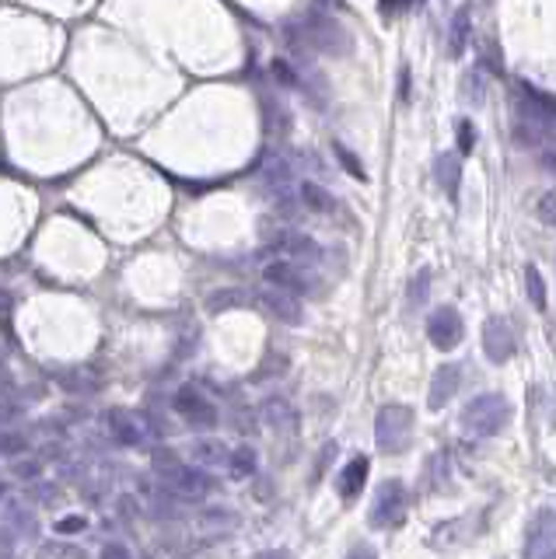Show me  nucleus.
Here are the masks:
<instances>
[{
  "instance_id": "15",
  "label": "nucleus",
  "mask_w": 556,
  "mask_h": 559,
  "mask_svg": "<svg viewBox=\"0 0 556 559\" xmlns=\"http://www.w3.org/2000/svg\"><path fill=\"white\" fill-rule=\"evenodd\" d=\"M109 434L120 440V444H126V447H133V444H140V430H137V423L126 416V413H109Z\"/></svg>"
},
{
  "instance_id": "30",
  "label": "nucleus",
  "mask_w": 556,
  "mask_h": 559,
  "mask_svg": "<svg viewBox=\"0 0 556 559\" xmlns=\"http://www.w3.org/2000/svg\"><path fill=\"white\" fill-rule=\"evenodd\" d=\"M80 528H84V521L80 518H67V521H60V524H56V531H60V535H74V531H80Z\"/></svg>"
},
{
  "instance_id": "37",
  "label": "nucleus",
  "mask_w": 556,
  "mask_h": 559,
  "mask_svg": "<svg viewBox=\"0 0 556 559\" xmlns=\"http://www.w3.org/2000/svg\"><path fill=\"white\" fill-rule=\"evenodd\" d=\"M550 559H556V556H550Z\"/></svg>"
},
{
  "instance_id": "3",
  "label": "nucleus",
  "mask_w": 556,
  "mask_h": 559,
  "mask_svg": "<svg viewBox=\"0 0 556 559\" xmlns=\"http://www.w3.org/2000/svg\"><path fill=\"white\" fill-rule=\"evenodd\" d=\"M406 507H409L406 486H402L399 480H385L378 489H375L367 524H371V528H399V524L406 521Z\"/></svg>"
},
{
  "instance_id": "7",
  "label": "nucleus",
  "mask_w": 556,
  "mask_h": 559,
  "mask_svg": "<svg viewBox=\"0 0 556 559\" xmlns=\"http://www.w3.org/2000/svg\"><path fill=\"white\" fill-rule=\"evenodd\" d=\"M462 332H466L462 315L451 305H441L437 312H431V319H427V339L434 343L437 350H455L462 343Z\"/></svg>"
},
{
  "instance_id": "2",
  "label": "nucleus",
  "mask_w": 556,
  "mask_h": 559,
  "mask_svg": "<svg viewBox=\"0 0 556 559\" xmlns=\"http://www.w3.org/2000/svg\"><path fill=\"white\" fill-rule=\"evenodd\" d=\"M413 440V409L389 402L375 416V444L382 455H402Z\"/></svg>"
},
{
  "instance_id": "33",
  "label": "nucleus",
  "mask_w": 556,
  "mask_h": 559,
  "mask_svg": "<svg viewBox=\"0 0 556 559\" xmlns=\"http://www.w3.org/2000/svg\"><path fill=\"white\" fill-rule=\"evenodd\" d=\"M256 559H294L287 549H270V553H263V556H256Z\"/></svg>"
},
{
  "instance_id": "24",
  "label": "nucleus",
  "mask_w": 556,
  "mask_h": 559,
  "mask_svg": "<svg viewBox=\"0 0 556 559\" xmlns=\"http://www.w3.org/2000/svg\"><path fill=\"white\" fill-rule=\"evenodd\" d=\"M455 133H459V151H462V154H473V147H476V126L469 120H462Z\"/></svg>"
},
{
  "instance_id": "35",
  "label": "nucleus",
  "mask_w": 556,
  "mask_h": 559,
  "mask_svg": "<svg viewBox=\"0 0 556 559\" xmlns=\"http://www.w3.org/2000/svg\"><path fill=\"white\" fill-rule=\"evenodd\" d=\"M0 496H4V482H0Z\"/></svg>"
},
{
  "instance_id": "21",
  "label": "nucleus",
  "mask_w": 556,
  "mask_h": 559,
  "mask_svg": "<svg viewBox=\"0 0 556 559\" xmlns=\"http://www.w3.org/2000/svg\"><path fill=\"white\" fill-rule=\"evenodd\" d=\"M42 559H88L84 549H78L74 542H46L42 546Z\"/></svg>"
},
{
  "instance_id": "31",
  "label": "nucleus",
  "mask_w": 556,
  "mask_h": 559,
  "mask_svg": "<svg viewBox=\"0 0 556 559\" xmlns=\"http://www.w3.org/2000/svg\"><path fill=\"white\" fill-rule=\"evenodd\" d=\"M21 438H0V451H21Z\"/></svg>"
},
{
  "instance_id": "4",
  "label": "nucleus",
  "mask_w": 556,
  "mask_h": 559,
  "mask_svg": "<svg viewBox=\"0 0 556 559\" xmlns=\"http://www.w3.org/2000/svg\"><path fill=\"white\" fill-rule=\"evenodd\" d=\"M521 556L525 559H550L556 556V514L553 511H535L525 524L521 538Z\"/></svg>"
},
{
  "instance_id": "34",
  "label": "nucleus",
  "mask_w": 556,
  "mask_h": 559,
  "mask_svg": "<svg viewBox=\"0 0 556 559\" xmlns=\"http://www.w3.org/2000/svg\"><path fill=\"white\" fill-rule=\"evenodd\" d=\"M18 476L32 480V476H39V465H18Z\"/></svg>"
},
{
  "instance_id": "27",
  "label": "nucleus",
  "mask_w": 556,
  "mask_h": 559,
  "mask_svg": "<svg viewBox=\"0 0 556 559\" xmlns=\"http://www.w3.org/2000/svg\"><path fill=\"white\" fill-rule=\"evenodd\" d=\"M409 95H413V74L402 67V71H399V98L409 102Z\"/></svg>"
},
{
  "instance_id": "32",
  "label": "nucleus",
  "mask_w": 556,
  "mask_h": 559,
  "mask_svg": "<svg viewBox=\"0 0 556 559\" xmlns=\"http://www.w3.org/2000/svg\"><path fill=\"white\" fill-rule=\"evenodd\" d=\"M413 0H382V11L385 14H392V11H399V7H409Z\"/></svg>"
},
{
  "instance_id": "5",
  "label": "nucleus",
  "mask_w": 556,
  "mask_h": 559,
  "mask_svg": "<svg viewBox=\"0 0 556 559\" xmlns=\"http://www.w3.org/2000/svg\"><path fill=\"white\" fill-rule=\"evenodd\" d=\"M175 413H179L190 427H197V430H206V427L217 423V405L206 399L199 388H193V385H182V388L175 392Z\"/></svg>"
},
{
  "instance_id": "14",
  "label": "nucleus",
  "mask_w": 556,
  "mask_h": 559,
  "mask_svg": "<svg viewBox=\"0 0 556 559\" xmlns=\"http://www.w3.org/2000/svg\"><path fill=\"white\" fill-rule=\"evenodd\" d=\"M459 158L455 154H441V158L434 161V179H437V186L455 200L459 196Z\"/></svg>"
},
{
  "instance_id": "12",
  "label": "nucleus",
  "mask_w": 556,
  "mask_h": 559,
  "mask_svg": "<svg viewBox=\"0 0 556 559\" xmlns=\"http://www.w3.org/2000/svg\"><path fill=\"white\" fill-rule=\"evenodd\" d=\"M172 489H175L179 496H186V500H199V496H206V493L214 489V480H210L203 469H182V472L172 480Z\"/></svg>"
},
{
  "instance_id": "8",
  "label": "nucleus",
  "mask_w": 556,
  "mask_h": 559,
  "mask_svg": "<svg viewBox=\"0 0 556 559\" xmlns=\"http://www.w3.org/2000/svg\"><path fill=\"white\" fill-rule=\"evenodd\" d=\"M263 277L270 287H277V290H287V294H308L312 287H316V280L308 277L298 263H287V259H277V263H270L266 270H263Z\"/></svg>"
},
{
  "instance_id": "23",
  "label": "nucleus",
  "mask_w": 556,
  "mask_h": 559,
  "mask_svg": "<svg viewBox=\"0 0 556 559\" xmlns=\"http://www.w3.org/2000/svg\"><path fill=\"white\" fill-rule=\"evenodd\" d=\"M266 416H270L274 427H287L291 423V405L283 399H270L266 402Z\"/></svg>"
},
{
  "instance_id": "25",
  "label": "nucleus",
  "mask_w": 556,
  "mask_h": 559,
  "mask_svg": "<svg viewBox=\"0 0 556 559\" xmlns=\"http://www.w3.org/2000/svg\"><path fill=\"white\" fill-rule=\"evenodd\" d=\"M336 158L343 161V168H347V171H350V175H354V179H360V182H364V179H367V175H364V168H360V161L354 158V154H350V151H347V147H343V144H336Z\"/></svg>"
},
{
  "instance_id": "20",
  "label": "nucleus",
  "mask_w": 556,
  "mask_h": 559,
  "mask_svg": "<svg viewBox=\"0 0 556 559\" xmlns=\"http://www.w3.org/2000/svg\"><path fill=\"white\" fill-rule=\"evenodd\" d=\"M427 294H431V270H420V273H417V280L409 283V294H406L409 308H420V305L427 301Z\"/></svg>"
},
{
  "instance_id": "36",
  "label": "nucleus",
  "mask_w": 556,
  "mask_h": 559,
  "mask_svg": "<svg viewBox=\"0 0 556 559\" xmlns=\"http://www.w3.org/2000/svg\"><path fill=\"white\" fill-rule=\"evenodd\" d=\"M144 559H158V556H144Z\"/></svg>"
},
{
  "instance_id": "13",
  "label": "nucleus",
  "mask_w": 556,
  "mask_h": 559,
  "mask_svg": "<svg viewBox=\"0 0 556 559\" xmlns=\"http://www.w3.org/2000/svg\"><path fill=\"white\" fill-rule=\"evenodd\" d=\"M469 32H473V21H469V11L462 7L451 21V32H448V60H459L466 53V42H469Z\"/></svg>"
},
{
  "instance_id": "22",
  "label": "nucleus",
  "mask_w": 556,
  "mask_h": 559,
  "mask_svg": "<svg viewBox=\"0 0 556 559\" xmlns=\"http://www.w3.org/2000/svg\"><path fill=\"white\" fill-rule=\"evenodd\" d=\"M301 196H305V203H308L312 210H318V213L333 210V196H329L325 189H318L316 182H305V186H301Z\"/></svg>"
},
{
  "instance_id": "28",
  "label": "nucleus",
  "mask_w": 556,
  "mask_h": 559,
  "mask_svg": "<svg viewBox=\"0 0 556 559\" xmlns=\"http://www.w3.org/2000/svg\"><path fill=\"white\" fill-rule=\"evenodd\" d=\"M102 559H133V556H130V549H126V546H120V542H109V546L102 549Z\"/></svg>"
},
{
  "instance_id": "29",
  "label": "nucleus",
  "mask_w": 556,
  "mask_h": 559,
  "mask_svg": "<svg viewBox=\"0 0 556 559\" xmlns=\"http://www.w3.org/2000/svg\"><path fill=\"white\" fill-rule=\"evenodd\" d=\"M347 559H378V553H375V546H367V542H358L350 553H347Z\"/></svg>"
},
{
  "instance_id": "16",
  "label": "nucleus",
  "mask_w": 556,
  "mask_h": 559,
  "mask_svg": "<svg viewBox=\"0 0 556 559\" xmlns=\"http://www.w3.org/2000/svg\"><path fill=\"white\" fill-rule=\"evenodd\" d=\"M151 469H155V476H161V480H168V486H172V480L186 469L182 462H179V455L175 451H168V447H158L155 455H151Z\"/></svg>"
},
{
  "instance_id": "11",
  "label": "nucleus",
  "mask_w": 556,
  "mask_h": 559,
  "mask_svg": "<svg viewBox=\"0 0 556 559\" xmlns=\"http://www.w3.org/2000/svg\"><path fill=\"white\" fill-rule=\"evenodd\" d=\"M367 458L364 455H358L354 462H347L343 465V472H340V480H336V489H340V496L343 500H354L360 489H364V482H367Z\"/></svg>"
},
{
  "instance_id": "10",
  "label": "nucleus",
  "mask_w": 556,
  "mask_h": 559,
  "mask_svg": "<svg viewBox=\"0 0 556 559\" xmlns=\"http://www.w3.org/2000/svg\"><path fill=\"white\" fill-rule=\"evenodd\" d=\"M259 305H263L270 315H277L280 321H291V325L301 321V305H298V297L287 294V290H277V287L263 290V294H259Z\"/></svg>"
},
{
  "instance_id": "19",
  "label": "nucleus",
  "mask_w": 556,
  "mask_h": 559,
  "mask_svg": "<svg viewBox=\"0 0 556 559\" xmlns=\"http://www.w3.org/2000/svg\"><path fill=\"white\" fill-rule=\"evenodd\" d=\"M525 287H528L532 305L543 312V308H546V283H543V277H539V270H535V266H525Z\"/></svg>"
},
{
  "instance_id": "9",
  "label": "nucleus",
  "mask_w": 556,
  "mask_h": 559,
  "mask_svg": "<svg viewBox=\"0 0 556 559\" xmlns=\"http://www.w3.org/2000/svg\"><path fill=\"white\" fill-rule=\"evenodd\" d=\"M459 381H462L459 367H455V363H441V367L434 371V378H431L427 405H431V409H444L448 402L455 399V392H459Z\"/></svg>"
},
{
  "instance_id": "1",
  "label": "nucleus",
  "mask_w": 556,
  "mask_h": 559,
  "mask_svg": "<svg viewBox=\"0 0 556 559\" xmlns=\"http://www.w3.org/2000/svg\"><path fill=\"white\" fill-rule=\"evenodd\" d=\"M511 402L497 392H486V396H476L462 409V427L469 438H497L508 423H511Z\"/></svg>"
},
{
  "instance_id": "18",
  "label": "nucleus",
  "mask_w": 556,
  "mask_h": 559,
  "mask_svg": "<svg viewBox=\"0 0 556 559\" xmlns=\"http://www.w3.org/2000/svg\"><path fill=\"white\" fill-rule=\"evenodd\" d=\"M197 458H199V465H221V462H228L232 455H228V447H224L221 440H199Z\"/></svg>"
},
{
  "instance_id": "26",
  "label": "nucleus",
  "mask_w": 556,
  "mask_h": 559,
  "mask_svg": "<svg viewBox=\"0 0 556 559\" xmlns=\"http://www.w3.org/2000/svg\"><path fill=\"white\" fill-rule=\"evenodd\" d=\"M535 210H539V217H543L546 224H553V228H556V189H553V193H546V196L539 200V206H535Z\"/></svg>"
},
{
  "instance_id": "6",
  "label": "nucleus",
  "mask_w": 556,
  "mask_h": 559,
  "mask_svg": "<svg viewBox=\"0 0 556 559\" xmlns=\"http://www.w3.org/2000/svg\"><path fill=\"white\" fill-rule=\"evenodd\" d=\"M483 350H486V357L493 360V363H508V360L515 357L518 350L515 329H511V321L504 319V315H490L486 319V325H483Z\"/></svg>"
},
{
  "instance_id": "17",
  "label": "nucleus",
  "mask_w": 556,
  "mask_h": 559,
  "mask_svg": "<svg viewBox=\"0 0 556 559\" xmlns=\"http://www.w3.org/2000/svg\"><path fill=\"white\" fill-rule=\"evenodd\" d=\"M256 451L252 447H239V451H232V458H228V469H232V476L235 480H249L252 472H256Z\"/></svg>"
}]
</instances>
